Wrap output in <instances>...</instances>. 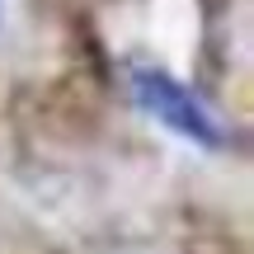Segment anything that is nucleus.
I'll return each mask as SVG.
<instances>
[{"instance_id": "nucleus-1", "label": "nucleus", "mask_w": 254, "mask_h": 254, "mask_svg": "<svg viewBox=\"0 0 254 254\" xmlns=\"http://www.w3.org/2000/svg\"><path fill=\"white\" fill-rule=\"evenodd\" d=\"M132 94H136V104H141L155 123H165L170 132L189 136V141H198V146H221V127L212 118V109L189 85H179L170 71H160V66H136L132 71Z\"/></svg>"}]
</instances>
